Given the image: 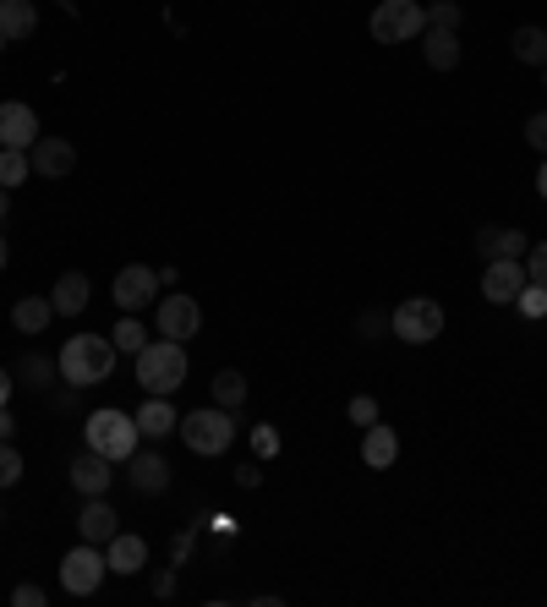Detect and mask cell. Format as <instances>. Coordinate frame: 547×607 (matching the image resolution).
I'll use <instances>...</instances> for the list:
<instances>
[{
	"label": "cell",
	"instance_id": "cell-27",
	"mask_svg": "<svg viewBox=\"0 0 547 607\" xmlns=\"http://www.w3.org/2000/svg\"><path fill=\"white\" fill-rule=\"evenodd\" d=\"M22 181H33V159H28V148H0V187L17 192Z\"/></svg>",
	"mask_w": 547,
	"mask_h": 607
},
{
	"label": "cell",
	"instance_id": "cell-25",
	"mask_svg": "<svg viewBox=\"0 0 547 607\" xmlns=\"http://www.w3.org/2000/svg\"><path fill=\"white\" fill-rule=\"evenodd\" d=\"M509 56H515L520 67H547V28H537V22L515 28V33H509Z\"/></svg>",
	"mask_w": 547,
	"mask_h": 607
},
{
	"label": "cell",
	"instance_id": "cell-2",
	"mask_svg": "<svg viewBox=\"0 0 547 607\" xmlns=\"http://www.w3.org/2000/svg\"><path fill=\"white\" fill-rule=\"evenodd\" d=\"M187 372H192V356H187L181 339L159 335L137 350V389L142 395H176L187 384Z\"/></svg>",
	"mask_w": 547,
	"mask_h": 607
},
{
	"label": "cell",
	"instance_id": "cell-39",
	"mask_svg": "<svg viewBox=\"0 0 547 607\" xmlns=\"http://www.w3.org/2000/svg\"><path fill=\"white\" fill-rule=\"evenodd\" d=\"M50 405H56V410H77V389H71V384L50 389Z\"/></svg>",
	"mask_w": 547,
	"mask_h": 607
},
{
	"label": "cell",
	"instance_id": "cell-5",
	"mask_svg": "<svg viewBox=\"0 0 547 607\" xmlns=\"http://www.w3.org/2000/svg\"><path fill=\"white\" fill-rule=\"evenodd\" d=\"M427 28V6L421 0H378L372 17H367V33L378 44H416Z\"/></svg>",
	"mask_w": 547,
	"mask_h": 607
},
{
	"label": "cell",
	"instance_id": "cell-29",
	"mask_svg": "<svg viewBox=\"0 0 547 607\" xmlns=\"http://www.w3.org/2000/svg\"><path fill=\"white\" fill-rule=\"evenodd\" d=\"M427 28L460 33V28H466V6H460V0H432V6H427Z\"/></svg>",
	"mask_w": 547,
	"mask_h": 607
},
{
	"label": "cell",
	"instance_id": "cell-13",
	"mask_svg": "<svg viewBox=\"0 0 547 607\" xmlns=\"http://www.w3.org/2000/svg\"><path fill=\"white\" fill-rule=\"evenodd\" d=\"M71 487L82 492V498H105L110 487H116V460H105V455H93V449H82L77 460H71Z\"/></svg>",
	"mask_w": 547,
	"mask_h": 607
},
{
	"label": "cell",
	"instance_id": "cell-48",
	"mask_svg": "<svg viewBox=\"0 0 547 607\" xmlns=\"http://www.w3.org/2000/svg\"><path fill=\"white\" fill-rule=\"evenodd\" d=\"M6 50H11V39H6V33H0V56H6Z\"/></svg>",
	"mask_w": 547,
	"mask_h": 607
},
{
	"label": "cell",
	"instance_id": "cell-9",
	"mask_svg": "<svg viewBox=\"0 0 547 607\" xmlns=\"http://www.w3.org/2000/svg\"><path fill=\"white\" fill-rule=\"evenodd\" d=\"M110 296H116L121 312H142V307H153V301H159V269H148V263H127V269L116 273Z\"/></svg>",
	"mask_w": 547,
	"mask_h": 607
},
{
	"label": "cell",
	"instance_id": "cell-21",
	"mask_svg": "<svg viewBox=\"0 0 547 607\" xmlns=\"http://www.w3.org/2000/svg\"><path fill=\"white\" fill-rule=\"evenodd\" d=\"M50 324H56V301H50V296H22V301L11 307V329H17V335L39 339Z\"/></svg>",
	"mask_w": 547,
	"mask_h": 607
},
{
	"label": "cell",
	"instance_id": "cell-6",
	"mask_svg": "<svg viewBox=\"0 0 547 607\" xmlns=\"http://www.w3.org/2000/svg\"><path fill=\"white\" fill-rule=\"evenodd\" d=\"M444 324H449V312L432 296H406L400 307H389V329H395V339H406V345H432V339L444 335Z\"/></svg>",
	"mask_w": 547,
	"mask_h": 607
},
{
	"label": "cell",
	"instance_id": "cell-10",
	"mask_svg": "<svg viewBox=\"0 0 547 607\" xmlns=\"http://www.w3.org/2000/svg\"><path fill=\"white\" fill-rule=\"evenodd\" d=\"M531 273L520 258H493L487 269H481V296L493 301V307H515V296H520V285H526Z\"/></svg>",
	"mask_w": 547,
	"mask_h": 607
},
{
	"label": "cell",
	"instance_id": "cell-28",
	"mask_svg": "<svg viewBox=\"0 0 547 607\" xmlns=\"http://www.w3.org/2000/svg\"><path fill=\"white\" fill-rule=\"evenodd\" d=\"M110 339H116V350H121V356H137V350H142L153 335L142 329V312H121V324L110 329Z\"/></svg>",
	"mask_w": 547,
	"mask_h": 607
},
{
	"label": "cell",
	"instance_id": "cell-40",
	"mask_svg": "<svg viewBox=\"0 0 547 607\" xmlns=\"http://www.w3.org/2000/svg\"><path fill=\"white\" fill-rule=\"evenodd\" d=\"M170 553H176V569H181V564L192 558V531H181V537L170 541Z\"/></svg>",
	"mask_w": 547,
	"mask_h": 607
},
{
	"label": "cell",
	"instance_id": "cell-20",
	"mask_svg": "<svg viewBox=\"0 0 547 607\" xmlns=\"http://www.w3.org/2000/svg\"><path fill=\"white\" fill-rule=\"evenodd\" d=\"M88 296H93V285H88V273L71 269L56 279V290H50V301H56V318H82L88 312Z\"/></svg>",
	"mask_w": 547,
	"mask_h": 607
},
{
	"label": "cell",
	"instance_id": "cell-37",
	"mask_svg": "<svg viewBox=\"0 0 547 607\" xmlns=\"http://www.w3.org/2000/svg\"><path fill=\"white\" fill-rule=\"evenodd\" d=\"M50 597H44V586H17L11 591V607H44Z\"/></svg>",
	"mask_w": 547,
	"mask_h": 607
},
{
	"label": "cell",
	"instance_id": "cell-31",
	"mask_svg": "<svg viewBox=\"0 0 547 607\" xmlns=\"http://www.w3.org/2000/svg\"><path fill=\"white\" fill-rule=\"evenodd\" d=\"M356 335H361V339L395 335V329H389V312H384V307H361V318H356Z\"/></svg>",
	"mask_w": 547,
	"mask_h": 607
},
{
	"label": "cell",
	"instance_id": "cell-1",
	"mask_svg": "<svg viewBox=\"0 0 547 607\" xmlns=\"http://www.w3.org/2000/svg\"><path fill=\"white\" fill-rule=\"evenodd\" d=\"M56 361H61V384H71V389H93V384H105V378L116 372L121 350H116V339L110 335H71L67 345L56 350Z\"/></svg>",
	"mask_w": 547,
	"mask_h": 607
},
{
	"label": "cell",
	"instance_id": "cell-33",
	"mask_svg": "<svg viewBox=\"0 0 547 607\" xmlns=\"http://www.w3.org/2000/svg\"><path fill=\"white\" fill-rule=\"evenodd\" d=\"M22 481V455L11 449V438H0V492Z\"/></svg>",
	"mask_w": 547,
	"mask_h": 607
},
{
	"label": "cell",
	"instance_id": "cell-16",
	"mask_svg": "<svg viewBox=\"0 0 547 607\" xmlns=\"http://www.w3.org/2000/svg\"><path fill=\"white\" fill-rule=\"evenodd\" d=\"M395 460H400V432H395L389 421L361 427V466H367V471H389Z\"/></svg>",
	"mask_w": 547,
	"mask_h": 607
},
{
	"label": "cell",
	"instance_id": "cell-19",
	"mask_svg": "<svg viewBox=\"0 0 547 607\" xmlns=\"http://www.w3.org/2000/svg\"><path fill=\"white\" fill-rule=\"evenodd\" d=\"M132 416H137V427H142V438H170V432L181 427V410H176L170 395H148Z\"/></svg>",
	"mask_w": 547,
	"mask_h": 607
},
{
	"label": "cell",
	"instance_id": "cell-42",
	"mask_svg": "<svg viewBox=\"0 0 547 607\" xmlns=\"http://www.w3.org/2000/svg\"><path fill=\"white\" fill-rule=\"evenodd\" d=\"M11 389H17V372L0 367V405H11Z\"/></svg>",
	"mask_w": 547,
	"mask_h": 607
},
{
	"label": "cell",
	"instance_id": "cell-4",
	"mask_svg": "<svg viewBox=\"0 0 547 607\" xmlns=\"http://www.w3.org/2000/svg\"><path fill=\"white\" fill-rule=\"evenodd\" d=\"M176 432L187 438L192 455L213 460V455H230V444L241 438V421H236V410H225V405H203V410H187Z\"/></svg>",
	"mask_w": 547,
	"mask_h": 607
},
{
	"label": "cell",
	"instance_id": "cell-34",
	"mask_svg": "<svg viewBox=\"0 0 547 607\" xmlns=\"http://www.w3.org/2000/svg\"><path fill=\"white\" fill-rule=\"evenodd\" d=\"M252 455H258V460H274V455H279V427H274V421L252 427Z\"/></svg>",
	"mask_w": 547,
	"mask_h": 607
},
{
	"label": "cell",
	"instance_id": "cell-41",
	"mask_svg": "<svg viewBox=\"0 0 547 607\" xmlns=\"http://www.w3.org/2000/svg\"><path fill=\"white\" fill-rule=\"evenodd\" d=\"M258 481H263V476H258V466H236V487H247V492H252Z\"/></svg>",
	"mask_w": 547,
	"mask_h": 607
},
{
	"label": "cell",
	"instance_id": "cell-35",
	"mask_svg": "<svg viewBox=\"0 0 547 607\" xmlns=\"http://www.w3.org/2000/svg\"><path fill=\"white\" fill-rule=\"evenodd\" d=\"M526 142H531L537 153H547V110H537V116H526Z\"/></svg>",
	"mask_w": 547,
	"mask_h": 607
},
{
	"label": "cell",
	"instance_id": "cell-23",
	"mask_svg": "<svg viewBox=\"0 0 547 607\" xmlns=\"http://www.w3.org/2000/svg\"><path fill=\"white\" fill-rule=\"evenodd\" d=\"M0 33H6L11 44L33 39V33H39V6H33V0H0Z\"/></svg>",
	"mask_w": 547,
	"mask_h": 607
},
{
	"label": "cell",
	"instance_id": "cell-44",
	"mask_svg": "<svg viewBox=\"0 0 547 607\" xmlns=\"http://www.w3.org/2000/svg\"><path fill=\"white\" fill-rule=\"evenodd\" d=\"M17 432V416H11V405H0V438H11Z\"/></svg>",
	"mask_w": 547,
	"mask_h": 607
},
{
	"label": "cell",
	"instance_id": "cell-30",
	"mask_svg": "<svg viewBox=\"0 0 547 607\" xmlns=\"http://www.w3.org/2000/svg\"><path fill=\"white\" fill-rule=\"evenodd\" d=\"M515 312H520V318H537V324H543V318H547V285L526 279V285H520V296H515Z\"/></svg>",
	"mask_w": 547,
	"mask_h": 607
},
{
	"label": "cell",
	"instance_id": "cell-15",
	"mask_svg": "<svg viewBox=\"0 0 547 607\" xmlns=\"http://www.w3.org/2000/svg\"><path fill=\"white\" fill-rule=\"evenodd\" d=\"M531 252V236L515 230V225H481L477 230V258L493 263V258H526Z\"/></svg>",
	"mask_w": 547,
	"mask_h": 607
},
{
	"label": "cell",
	"instance_id": "cell-32",
	"mask_svg": "<svg viewBox=\"0 0 547 607\" xmlns=\"http://www.w3.org/2000/svg\"><path fill=\"white\" fill-rule=\"evenodd\" d=\"M345 416H350V427H372V421H384V410H378V400H372V395H350Z\"/></svg>",
	"mask_w": 547,
	"mask_h": 607
},
{
	"label": "cell",
	"instance_id": "cell-45",
	"mask_svg": "<svg viewBox=\"0 0 547 607\" xmlns=\"http://www.w3.org/2000/svg\"><path fill=\"white\" fill-rule=\"evenodd\" d=\"M537 198L547 202V153H543V170H537Z\"/></svg>",
	"mask_w": 547,
	"mask_h": 607
},
{
	"label": "cell",
	"instance_id": "cell-22",
	"mask_svg": "<svg viewBox=\"0 0 547 607\" xmlns=\"http://www.w3.org/2000/svg\"><path fill=\"white\" fill-rule=\"evenodd\" d=\"M421 56H427V67L432 71H455L460 67V33H449V28H421Z\"/></svg>",
	"mask_w": 547,
	"mask_h": 607
},
{
	"label": "cell",
	"instance_id": "cell-50",
	"mask_svg": "<svg viewBox=\"0 0 547 607\" xmlns=\"http://www.w3.org/2000/svg\"><path fill=\"white\" fill-rule=\"evenodd\" d=\"M0 520H6V515H0Z\"/></svg>",
	"mask_w": 547,
	"mask_h": 607
},
{
	"label": "cell",
	"instance_id": "cell-49",
	"mask_svg": "<svg viewBox=\"0 0 547 607\" xmlns=\"http://www.w3.org/2000/svg\"><path fill=\"white\" fill-rule=\"evenodd\" d=\"M543 82H547V67H543Z\"/></svg>",
	"mask_w": 547,
	"mask_h": 607
},
{
	"label": "cell",
	"instance_id": "cell-11",
	"mask_svg": "<svg viewBox=\"0 0 547 607\" xmlns=\"http://www.w3.org/2000/svg\"><path fill=\"white\" fill-rule=\"evenodd\" d=\"M127 481H132L137 498H165V487H170V460H165L159 449H137L132 460H127Z\"/></svg>",
	"mask_w": 547,
	"mask_h": 607
},
{
	"label": "cell",
	"instance_id": "cell-46",
	"mask_svg": "<svg viewBox=\"0 0 547 607\" xmlns=\"http://www.w3.org/2000/svg\"><path fill=\"white\" fill-rule=\"evenodd\" d=\"M6 219H11V192L0 187V225H6Z\"/></svg>",
	"mask_w": 547,
	"mask_h": 607
},
{
	"label": "cell",
	"instance_id": "cell-38",
	"mask_svg": "<svg viewBox=\"0 0 547 607\" xmlns=\"http://www.w3.org/2000/svg\"><path fill=\"white\" fill-rule=\"evenodd\" d=\"M153 597H159V603L176 597V569H159V575H153Z\"/></svg>",
	"mask_w": 547,
	"mask_h": 607
},
{
	"label": "cell",
	"instance_id": "cell-17",
	"mask_svg": "<svg viewBox=\"0 0 547 607\" xmlns=\"http://www.w3.org/2000/svg\"><path fill=\"white\" fill-rule=\"evenodd\" d=\"M121 531V515H116V504L110 498H82V515H77V537L93 541V547H105V541Z\"/></svg>",
	"mask_w": 547,
	"mask_h": 607
},
{
	"label": "cell",
	"instance_id": "cell-47",
	"mask_svg": "<svg viewBox=\"0 0 547 607\" xmlns=\"http://www.w3.org/2000/svg\"><path fill=\"white\" fill-rule=\"evenodd\" d=\"M6 263H11V241L0 236V269H6Z\"/></svg>",
	"mask_w": 547,
	"mask_h": 607
},
{
	"label": "cell",
	"instance_id": "cell-3",
	"mask_svg": "<svg viewBox=\"0 0 547 607\" xmlns=\"http://www.w3.org/2000/svg\"><path fill=\"white\" fill-rule=\"evenodd\" d=\"M82 438H88V449H93V455H105V460L127 466V460L137 455V438H142V427H137L132 410H116V405H105V410H93V416L82 421Z\"/></svg>",
	"mask_w": 547,
	"mask_h": 607
},
{
	"label": "cell",
	"instance_id": "cell-14",
	"mask_svg": "<svg viewBox=\"0 0 547 607\" xmlns=\"http://www.w3.org/2000/svg\"><path fill=\"white\" fill-rule=\"evenodd\" d=\"M39 116H33V105H22V99H6L0 105V148H33L39 142Z\"/></svg>",
	"mask_w": 547,
	"mask_h": 607
},
{
	"label": "cell",
	"instance_id": "cell-36",
	"mask_svg": "<svg viewBox=\"0 0 547 607\" xmlns=\"http://www.w3.org/2000/svg\"><path fill=\"white\" fill-rule=\"evenodd\" d=\"M520 263H526V273H531L537 285H547V241H537V247H531V252H526Z\"/></svg>",
	"mask_w": 547,
	"mask_h": 607
},
{
	"label": "cell",
	"instance_id": "cell-26",
	"mask_svg": "<svg viewBox=\"0 0 547 607\" xmlns=\"http://www.w3.org/2000/svg\"><path fill=\"white\" fill-rule=\"evenodd\" d=\"M208 395H213V405H225V410H241V405L252 400L247 372H236V367H219V372H213V384H208Z\"/></svg>",
	"mask_w": 547,
	"mask_h": 607
},
{
	"label": "cell",
	"instance_id": "cell-24",
	"mask_svg": "<svg viewBox=\"0 0 547 607\" xmlns=\"http://www.w3.org/2000/svg\"><path fill=\"white\" fill-rule=\"evenodd\" d=\"M56 372H61V361L44 356V350H28V356L17 361V384H28L33 395H50V389H56Z\"/></svg>",
	"mask_w": 547,
	"mask_h": 607
},
{
	"label": "cell",
	"instance_id": "cell-7",
	"mask_svg": "<svg viewBox=\"0 0 547 607\" xmlns=\"http://www.w3.org/2000/svg\"><path fill=\"white\" fill-rule=\"evenodd\" d=\"M105 575H110V564H105V547H93V541H77L61 558V591L67 597H93L105 586Z\"/></svg>",
	"mask_w": 547,
	"mask_h": 607
},
{
	"label": "cell",
	"instance_id": "cell-12",
	"mask_svg": "<svg viewBox=\"0 0 547 607\" xmlns=\"http://www.w3.org/2000/svg\"><path fill=\"white\" fill-rule=\"evenodd\" d=\"M28 159H33V176H44V181H67L71 170H77V148H71L67 137H50V132L28 148Z\"/></svg>",
	"mask_w": 547,
	"mask_h": 607
},
{
	"label": "cell",
	"instance_id": "cell-8",
	"mask_svg": "<svg viewBox=\"0 0 547 607\" xmlns=\"http://www.w3.org/2000/svg\"><path fill=\"white\" fill-rule=\"evenodd\" d=\"M153 329L165 339H198V329H203V307L187 296V290H170V296H159L153 301Z\"/></svg>",
	"mask_w": 547,
	"mask_h": 607
},
{
	"label": "cell",
	"instance_id": "cell-18",
	"mask_svg": "<svg viewBox=\"0 0 547 607\" xmlns=\"http://www.w3.org/2000/svg\"><path fill=\"white\" fill-rule=\"evenodd\" d=\"M105 564H110V575H142L148 569V541L137 531H116L105 541Z\"/></svg>",
	"mask_w": 547,
	"mask_h": 607
},
{
	"label": "cell",
	"instance_id": "cell-43",
	"mask_svg": "<svg viewBox=\"0 0 547 607\" xmlns=\"http://www.w3.org/2000/svg\"><path fill=\"white\" fill-rule=\"evenodd\" d=\"M213 537H236V520L230 515H213Z\"/></svg>",
	"mask_w": 547,
	"mask_h": 607
}]
</instances>
